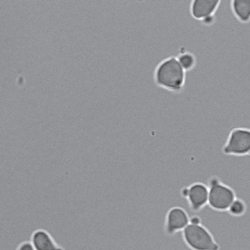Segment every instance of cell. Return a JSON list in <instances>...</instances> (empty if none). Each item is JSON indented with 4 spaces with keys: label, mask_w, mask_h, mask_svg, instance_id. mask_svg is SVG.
Listing matches in <instances>:
<instances>
[{
    "label": "cell",
    "mask_w": 250,
    "mask_h": 250,
    "mask_svg": "<svg viewBox=\"0 0 250 250\" xmlns=\"http://www.w3.org/2000/svg\"><path fill=\"white\" fill-rule=\"evenodd\" d=\"M220 3L219 0H194L191 2L190 12L195 19L202 21L213 15Z\"/></svg>",
    "instance_id": "cell-7"
},
{
    "label": "cell",
    "mask_w": 250,
    "mask_h": 250,
    "mask_svg": "<svg viewBox=\"0 0 250 250\" xmlns=\"http://www.w3.org/2000/svg\"><path fill=\"white\" fill-rule=\"evenodd\" d=\"M186 72L177 57L171 56L156 65L153 78L157 85L172 92H179L184 86Z\"/></svg>",
    "instance_id": "cell-1"
},
{
    "label": "cell",
    "mask_w": 250,
    "mask_h": 250,
    "mask_svg": "<svg viewBox=\"0 0 250 250\" xmlns=\"http://www.w3.org/2000/svg\"><path fill=\"white\" fill-rule=\"evenodd\" d=\"M16 250H36V249L30 241H25L18 246Z\"/></svg>",
    "instance_id": "cell-12"
},
{
    "label": "cell",
    "mask_w": 250,
    "mask_h": 250,
    "mask_svg": "<svg viewBox=\"0 0 250 250\" xmlns=\"http://www.w3.org/2000/svg\"><path fill=\"white\" fill-rule=\"evenodd\" d=\"M248 155L250 156V153H249Z\"/></svg>",
    "instance_id": "cell-15"
},
{
    "label": "cell",
    "mask_w": 250,
    "mask_h": 250,
    "mask_svg": "<svg viewBox=\"0 0 250 250\" xmlns=\"http://www.w3.org/2000/svg\"><path fill=\"white\" fill-rule=\"evenodd\" d=\"M182 194L188 198L190 206L194 210L199 209L208 203V187L203 183L193 184L184 189Z\"/></svg>",
    "instance_id": "cell-5"
},
{
    "label": "cell",
    "mask_w": 250,
    "mask_h": 250,
    "mask_svg": "<svg viewBox=\"0 0 250 250\" xmlns=\"http://www.w3.org/2000/svg\"><path fill=\"white\" fill-rule=\"evenodd\" d=\"M190 223L194 224H198L200 222L199 219L197 217H193L191 218L190 220Z\"/></svg>",
    "instance_id": "cell-14"
},
{
    "label": "cell",
    "mask_w": 250,
    "mask_h": 250,
    "mask_svg": "<svg viewBox=\"0 0 250 250\" xmlns=\"http://www.w3.org/2000/svg\"><path fill=\"white\" fill-rule=\"evenodd\" d=\"M245 208L244 202L240 199L235 198L230 205L229 209L232 214L239 215L244 211Z\"/></svg>",
    "instance_id": "cell-11"
},
{
    "label": "cell",
    "mask_w": 250,
    "mask_h": 250,
    "mask_svg": "<svg viewBox=\"0 0 250 250\" xmlns=\"http://www.w3.org/2000/svg\"><path fill=\"white\" fill-rule=\"evenodd\" d=\"M214 20L215 19L213 15L205 18L201 21L203 23L206 25H210L214 22Z\"/></svg>",
    "instance_id": "cell-13"
},
{
    "label": "cell",
    "mask_w": 250,
    "mask_h": 250,
    "mask_svg": "<svg viewBox=\"0 0 250 250\" xmlns=\"http://www.w3.org/2000/svg\"><path fill=\"white\" fill-rule=\"evenodd\" d=\"M207 186L209 205L217 210L228 209L235 199L233 189L215 176L209 178Z\"/></svg>",
    "instance_id": "cell-2"
},
{
    "label": "cell",
    "mask_w": 250,
    "mask_h": 250,
    "mask_svg": "<svg viewBox=\"0 0 250 250\" xmlns=\"http://www.w3.org/2000/svg\"><path fill=\"white\" fill-rule=\"evenodd\" d=\"M222 152L227 155H248L250 152V129L240 127L232 128L222 147Z\"/></svg>",
    "instance_id": "cell-3"
},
{
    "label": "cell",
    "mask_w": 250,
    "mask_h": 250,
    "mask_svg": "<svg viewBox=\"0 0 250 250\" xmlns=\"http://www.w3.org/2000/svg\"><path fill=\"white\" fill-rule=\"evenodd\" d=\"M186 243L195 250H218V246L207 229L199 224H188L183 230Z\"/></svg>",
    "instance_id": "cell-4"
},
{
    "label": "cell",
    "mask_w": 250,
    "mask_h": 250,
    "mask_svg": "<svg viewBox=\"0 0 250 250\" xmlns=\"http://www.w3.org/2000/svg\"><path fill=\"white\" fill-rule=\"evenodd\" d=\"M30 241L36 250H65L55 241L48 231L42 229L34 230Z\"/></svg>",
    "instance_id": "cell-6"
},
{
    "label": "cell",
    "mask_w": 250,
    "mask_h": 250,
    "mask_svg": "<svg viewBox=\"0 0 250 250\" xmlns=\"http://www.w3.org/2000/svg\"><path fill=\"white\" fill-rule=\"evenodd\" d=\"M189 220L187 213L182 208H174L168 212L167 216V230L169 233L184 229Z\"/></svg>",
    "instance_id": "cell-8"
},
{
    "label": "cell",
    "mask_w": 250,
    "mask_h": 250,
    "mask_svg": "<svg viewBox=\"0 0 250 250\" xmlns=\"http://www.w3.org/2000/svg\"><path fill=\"white\" fill-rule=\"evenodd\" d=\"M176 57L179 63L186 71L192 69L195 65L196 58L193 54L189 51H181Z\"/></svg>",
    "instance_id": "cell-10"
},
{
    "label": "cell",
    "mask_w": 250,
    "mask_h": 250,
    "mask_svg": "<svg viewBox=\"0 0 250 250\" xmlns=\"http://www.w3.org/2000/svg\"><path fill=\"white\" fill-rule=\"evenodd\" d=\"M230 4L234 15L239 21L246 22L250 20V0H233Z\"/></svg>",
    "instance_id": "cell-9"
}]
</instances>
